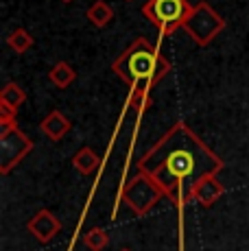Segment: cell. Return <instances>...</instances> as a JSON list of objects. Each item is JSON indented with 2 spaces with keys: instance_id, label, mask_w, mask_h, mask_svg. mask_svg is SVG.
I'll return each mask as SVG.
<instances>
[{
  "instance_id": "1",
  "label": "cell",
  "mask_w": 249,
  "mask_h": 251,
  "mask_svg": "<svg viewBox=\"0 0 249 251\" xmlns=\"http://www.w3.org/2000/svg\"><path fill=\"white\" fill-rule=\"evenodd\" d=\"M223 160L184 120H177L140 157L138 171L147 173L177 210V251H186L184 210L195 183L205 175H219Z\"/></svg>"
},
{
  "instance_id": "2",
  "label": "cell",
  "mask_w": 249,
  "mask_h": 251,
  "mask_svg": "<svg viewBox=\"0 0 249 251\" xmlns=\"http://www.w3.org/2000/svg\"><path fill=\"white\" fill-rule=\"evenodd\" d=\"M112 70L131 90H153L171 72V64L160 48H155L147 37H138L124 52L116 57Z\"/></svg>"
},
{
  "instance_id": "3",
  "label": "cell",
  "mask_w": 249,
  "mask_h": 251,
  "mask_svg": "<svg viewBox=\"0 0 249 251\" xmlns=\"http://www.w3.org/2000/svg\"><path fill=\"white\" fill-rule=\"evenodd\" d=\"M162 197H164L162 188L157 186L147 173L138 171L123 188H118L116 203H114V210H112V219H116L121 203L127 205L136 216H147L153 207L157 205V201H160Z\"/></svg>"
},
{
  "instance_id": "4",
  "label": "cell",
  "mask_w": 249,
  "mask_h": 251,
  "mask_svg": "<svg viewBox=\"0 0 249 251\" xmlns=\"http://www.w3.org/2000/svg\"><path fill=\"white\" fill-rule=\"evenodd\" d=\"M190 11L193 4L188 0H147L142 7L145 18L160 28L162 35H173L177 28L184 26Z\"/></svg>"
},
{
  "instance_id": "5",
  "label": "cell",
  "mask_w": 249,
  "mask_h": 251,
  "mask_svg": "<svg viewBox=\"0 0 249 251\" xmlns=\"http://www.w3.org/2000/svg\"><path fill=\"white\" fill-rule=\"evenodd\" d=\"M181 28L188 33V37H193V42L197 46H208L225 28V20L219 16L212 4L201 0V2H197L193 7V11L188 13V18H186Z\"/></svg>"
},
{
  "instance_id": "6",
  "label": "cell",
  "mask_w": 249,
  "mask_h": 251,
  "mask_svg": "<svg viewBox=\"0 0 249 251\" xmlns=\"http://www.w3.org/2000/svg\"><path fill=\"white\" fill-rule=\"evenodd\" d=\"M31 151L33 140L22 133L18 125L0 127V175H9Z\"/></svg>"
},
{
  "instance_id": "7",
  "label": "cell",
  "mask_w": 249,
  "mask_h": 251,
  "mask_svg": "<svg viewBox=\"0 0 249 251\" xmlns=\"http://www.w3.org/2000/svg\"><path fill=\"white\" fill-rule=\"evenodd\" d=\"M26 229L35 240H40V243H49V240H52L61 231V221L57 219L50 210L44 207V210H40L31 221H28Z\"/></svg>"
},
{
  "instance_id": "8",
  "label": "cell",
  "mask_w": 249,
  "mask_h": 251,
  "mask_svg": "<svg viewBox=\"0 0 249 251\" xmlns=\"http://www.w3.org/2000/svg\"><path fill=\"white\" fill-rule=\"evenodd\" d=\"M223 195H225V186L217 179V175H205L195 183L193 192H190V201H197L203 207H212Z\"/></svg>"
},
{
  "instance_id": "9",
  "label": "cell",
  "mask_w": 249,
  "mask_h": 251,
  "mask_svg": "<svg viewBox=\"0 0 249 251\" xmlns=\"http://www.w3.org/2000/svg\"><path fill=\"white\" fill-rule=\"evenodd\" d=\"M40 129H42V133H44L46 138L52 140V142H59V140L64 138L70 129H73V123H70V118L64 112L52 109V112L40 123Z\"/></svg>"
},
{
  "instance_id": "10",
  "label": "cell",
  "mask_w": 249,
  "mask_h": 251,
  "mask_svg": "<svg viewBox=\"0 0 249 251\" xmlns=\"http://www.w3.org/2000/svg\"><path fill=\"white\" fill-rule=\"evenodd\" d=\"M73 166L81 175H90V173L99 171V168L103 166V157H99L90 147H81L73 157Z\"/></svg>"
},
{
  "instance_id": "11",
  "label": "cell",
  "mask_w": 249,
  "mask_h": 251,
  "mask_svg": "<svg viewBox=\"0 0 249 251\" xmlns=\"http://www.w3.org/2000/svg\"><path fill=\"white\" fill-rule=\"evenodd\" d=\"M25 100H26V92L18 83H13V81L4 83V88L0 90V107H4V109L18 112V107H20Z\"/></svg>"
},
{
  "instance_id": "12",
  "label": "cell",
  "mask_w": 249,
  "mask_h": 251,
  "mask_svg": "<svg viewBox=\"0 0 249 251\" xmlns=\"http://www.w3.org/2000/svg\"><path fill=\"white\" fill-rule=\"evenodd\" d=\"M49 79L52 81V85H57V88L64 90L76 79V72L68 61H57V64L49 70Z\"/></svg>"
},
{
  "instance_id": "13",
  "label": "cell",
  "mask_w": 249,
  "mask_h": 251,
  "mask_svg": "<svg viewBox=\"0 0 249 251\" xmlns=\"http://www.w3.org/2000/svg\"><path fill=\"white\" fill-rule=\"evenodd\" d=\"M85 16H88V20L92 22L97 28H103L105 24L112 22L114 9H112V4H107L105 0H97V2L88 9V13H85Z\"/></svg>"
},
{
  "instance_id": "14",
  "label": "cell",
  "mask_w": 249,
  "mask_h": 251,
  "mask_svg": "<svg viewBox=\"0 0 249 251\" xmlns=\"http://www.w3.org/2000/svg\"><path fill=\"white\" fill-rule=\"evenodd\" d=\"M7 44L11 46L13 52H18V55H25L28 48L33 46V35L26 31V28L18 26V28H13V31L7 35Z\"/></svg>"
},
{
  "instance_id": "15",
  "label": "cell",
  "mask_w": 249,
  "mask_h": 251,
  "mask_svg": "<svg viewBox=\"0 0 249 251\" xmlns=\"http://www.w3.org/2000/svg\"><path fill=\"white\" fill-rule=\"evenodd\" d=\"M83 245L88 249H92V251H103L109 245V236H107V231H105L103 227H92L90 231H85Z\"/></svg>"
},
{
  "instance_id": "16",
  "label": "cell",
  "mask_w": 249,
  "mask_h": 251,
  "mask_svg": "<svg viewBox=\"0 0 249 251\" xmlns=\"http://www.w3.org/2000/svg\"><path fill=\"white\" fill-rule=\"evenodd\" d=\"M123 251H131V249H123Z\"/></svg>"
},
{
  "instance_id": "17",
  "label": "cell",
  "mask_w": 249,
  "mask_h": 251,
  "mask_svg": "<svg viewBox=\"0 0 249 251\" xmlns=\"http://www.w3.org/2000/svg\"><path fill=\"white\" fill-rule=\"evenodd\" d=\"M64 2H70V0H64Z\"/></svg>"
},
{
  "instance_id": "18",
  "label": "cell",
  "mask_w": 249,
  "mask_h": 251,
  "mask_svg": "<svg viewBox=\"0 0 249 251\" xmlns=\"http://www.w3.org/2000/svg\"><path fill=\"white\" fill-rule=\"evenodd\" d=\"M127 2H131V0H127Z\"/></svg>"
}]
</instances>
